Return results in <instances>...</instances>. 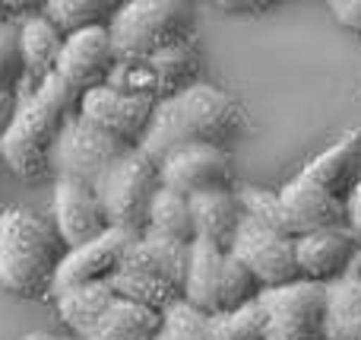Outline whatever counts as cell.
<instances>
[{
  "mask_svg": "<svg viewBox=\"0 0 361 340\" xmlns=\"http://www.w3.org/2000/svg\"><path fill=\"white\" fill-rule=\"evenodd\" d=\"M244 131V112L228 93L193 83L190 89L159 99L152 112V124L146 131L140 150L162 165L169 156L187 146H219L225 150L228 140H235Z\"/></svg>",
  "mask_w": 361,
  "mask_h": 340,
  "instance_id": "cell-1",
  "label": "cell"
},
{
  "mask_svg": "<svg viewBox=\"0 0 361 340\" xmlns=\"http://www.w3.org/2000/svg\"><path fill=\"white\" fill-rule=\"evenodd\" d=\"M301 178L336 201H349L361 182V131H349L301 169Z\"/></svg>",
  "mask_w": 361,
  "mask_h": 340,
  "instance_id": "cell-16",
  "label": "cell"
},
{
  "mask_svg": "<svg viewBox=\"0 0 361 340\" xmlns=\"http://www.w3.org/2000/svg\"><path fill=\"white\" fill-rule=\"evenodd\" d=\"M57 340H76V337H57Z\"/></svg>",
  "mask_w": 361,
  "mask_h": 340,
  "instance_id": "cell-39",
  "label": "cell"
},
{
  "mask_svg": "<svg viewBox=\"0 0 361 340\" xmlns=\"http://www.w3.org/2000/svg\"><path fill=\"white\" fill-rule=\"evenodd\" d=\"M263 293V286L257 283V277L235 261L228 252L222 258V271H219V296H216V315H225V312H235L247 303H257Z\"/></svg>",
  "mask_w": 361,
  "mask_h": 340,
  "instance_id": "cell-27",
  "label": "cell"
},
{
  "mask_svg": "<svg viewBox=\"0 0 361 340\" xmlns=\"http://www.w3.org/2000/svg\"><path fill=\"white\" fill-rule=\"evenodd\" d=\"M127 146L124 140L111 137V134L92 127L89 121H82L80 115L63 124L61 137L54 143V153H51V172L54 178H70V182H82V184H99L102 175L124 156Z\"/></svg>",
  "mask_w": 361,
  "mask_h": 340,
  "instance_id": "cell-6",
  "label": "cell"
},
{
  "mask_svg": "<svg viewBox=\"0 0 361 340\" xmlns=\"http://www.w3.org/2000/svg\"><path fill=\"white\" fill-rule=\"evenodd\" d=\"M121 61L114 54L108 25H92L76 35L63 38L61 57H57L54 74L73 89L76 95H86L92 89L111 86L114 74H118Z\"/></svg>",
  "mask_w": 361,
  "mask_h": 340,
  "instance_id": "cell-10",
  "label": "cell"
},
{
  "mask_svg": "<svg viewBox=\"0 0 361 340\" xmlns=\"http://www.w3.org/2000/svg\"><path fill=\"white\" fill-rule=\"evenodd\" d=\"M235 194H238V204H241L244 216H250L254 223H260V226L273 229V233H279V235H292L288 213H286V207H282L279 191H267V188H257V184H244V188L235 191Z\"/></svg>",
  "mask_w": 361,
  "mask_h": 340,
  "instance_id": "cell-29",
  "label": "cell"
},
{
  "mask_svg": "<svg viewBox=\"0 0 361 340\" xmlns=\"http://www.w3.org/2000/svg\"><path fill=\"white\" fill-rule=\"evenodd\" d=\"M146 67H149V74H152L159 99H171V95L184 93V89H190L193 83H197L200 51L193 48V42H184V45H175V48H165L162 54H156Z\"/></svg>",
  "mask_w": 361,
  "mask_h": 340,
  "instance_id": "cell-23",
  "label": "cell"
},
{
  "mask_svg": "<svg viewBox=\"0 0 361 340\" xmlns=\"http://www.w3.org/2000/svg\"><path fill=\"white\" fill-rule=\"evenodd\" d=\"M57 299V315L61 322L73 331V337H82L95 328L102 315L108 312V305L114 303V293L108 290V283H92V286H76V290L61 293Z\"/></svg>",
  "mask_w": 361,
  "mask_h": 340,
  "instance_id": "cell-24",
  "label": "cell"
},
{
  "mask_svg": "<svg viewBox=\"0 0 361 340\" xmlns=\"http://www.w3.org/2000/svg\"><path fill=\"white\" fill-rule=\"evenodd\" d=\"M114 10H118L114 0H48L38 13L67 38L82 29H92V25H108Z\"/></svg>",
  "mask_w": 361,
  "mask_h": 340,
  "instance_id": "cell-25",
  "label": "cell"
},
{
  "mask_svg": "<svg viewBox=\"0 0 361 340\" xmlns=\"http://www.w3.org/2000/svg\"><path fill=\"white\" fill-rule=\"evenodd\" d=\"M13 115H16V95H4V93H0V137H4V131L10 127Z\"/></svg>",
  "mask_w": 361,
  "mask_h": 340,
  "instance_id": "cell-34",
  "label": "cell"
},
{
  "mask_svg": "<svg viewBox=\"0 0 361 340\" xmlns=\"http://www.w3.org/2000/svg\"><path fill=\"white\" fill-rule=\"evenodd\" d=\"M330 10H333V16H336V23L343 25V29L361 35V0H333Z\"/></svg>",
  "mask_w": 361,
  "mask_h": 340,
  "instance_id": "cell-32",
  "label": "cell"
},
{
  "mask_svg": "<svg viewBox=\"0 0 361 340\" xmlns=\"http://www.w3.org/2000/svg\"><path fill=\"white\" fill-rule=\"evenodd\" d=\"M156 340H171V337H165V334H159V337H156Z\"/></svg>",
  "mask_w": 361,
  "mask_h": 340,
  "instance_id": "cell-38",
  "label": "cell"
},
{
  "mask_svg": "<svg viewBox=\"0 0 361 340\" xmlns=\"http://www.w3.org/2000/svg\"><path fill=\"white\" fill-rule=\"evenodd\" d=\"M108 290L124 303H133L140 309H149L156 315H165L171 305L180 303V290L165 280L146 277V274H130V271H118L108 280Z\"/></svg>",
  "mask_w": 361,
  "mask_h": 340,
  "instance_id": "cell-26",
  "label": "cell"
},
{
  "mask_svg": "<svg viewBox=\"0 0 361 340\" xmlns=\"http://www.w3.org/2000/svg\"><path fill=\"white\" fill-rule=\"evenodd\" d=\"M159 188H162L159 165L152 163L140 146L127 150L124 156L102 175V182L95 184L111 229L130 233V235H137V239L146 233L149 204Z\"/></svg>",
  "mask_w": 361,
  "mask_h": 340,
  "instance_id": "cell-5",
  "label": "cell"
},
{
  "mask_svg": "<svg viewBox=\"0 0 361 340\" xmlns=\"http://www.w3.org/2000/svg\"><path fill=\"white\" fill-rule=\"evenodd\" d=\"M159 178L162 188L178 191L184 197L219 191L231 184V159L219 146H187L159 165Z\"/></svg>",
  "mask_w": 361,
  "mask_h": 340,
  "instance_id": "cell-13",
  "label": "cell"
},
{
  "mask_svg": "<svg viewBox=\"0 0 361 340\" xmlns=\"http://www.w3.org/2000/svg\"><path fill=\"white\" fill-rule=\"evenodd\" d=\"M282 207L288 213V226H292V235H311L320 233V229H345L349 223V213H345V201H336L326 191L314 188L305 178H292L288 184L279 188Z\"/></svg>",
  "mask_w": 361,
  "mask_h": 340,
  "instance_id": "cell-15",
  "label": "cell"
},
{
  "mask_svg": "<svg viewBox=\"0 0 361 340\" xmlns=\"http://www.w3.org/2000/svg\"><path fill=\"white\" fill-rule=\"evenodd\" d=\"M345 213H349L352 235H355V239H361V182L355 184V191L349 194V201H345Z\"/></svg>",
  "mask_w": 361,
  "mask_h": 340,
  "instance_id": "cell-33",
  "label": "cell"
},
{
  "mask_svg": "<svg viewBox=\"0 0 361 340\" xmlns=\"http://www.w3.org/2000/svg\"><path fill=\"white\" fill-rule=\"evenodd\" d=\"M355 252L358 239L352 235V229H320V233L295 239V261H298L301 280L324 286L336 283L352 271Z\"/></svg>",
  "mask_w": 361,
  "mask_h": 340,
  "instance_id": "cell-14",
  "label": "cell"
},
{
  "mask_svg": "<svg viewBox=\"0 0 361 340\" xmlns=\"http://www.w3.org/2000/svg\"><path fill=\"white\" fill-rule=\"evenodd\" d=\"M51 223L67 248H80L86 242H95L111 229L105 216V207L99 201V191L92 184L57 178L54 201H51Z\"/></svg>",
  "mask_w": 361,
  "mask_h": 340,
  "instance_id": "cell-12",
  "label": "cell"
},
{
  "mask_svg": "<svg viewBox=\"0 0 361 340\" xmlns=\"http://www.w3.org/2000/svg\"><path fill=\"white\" fill-rule=\"evenodd\" d=\"M190 216H193V233L197 242L228 252L235 233L241 226V204L238 194L231 188H219V191H203V194L190 197Z\"/></svg>",
  "mask_w": 361,
  "mask_h": 340,
  "instance_id": "cell-17",
  "label": "cell"
},
{
  "mask_svg": "<svg viewBox=\"0 0 361 340\" xmlns=\"http://www.w3.org/2000/svg\"><path fill=\"white\" fill-rule=\"evenodd\" d=\"M16 10H19V4H0V25L16 19Z\"/></svg>",
  "mask_w": 361,
  "mask_h": 340,
  "instance_id": "cell-36",
  "label": "cell"
},
{
  "mask_svg": "<svg viewBox=\"0 0 361 340\" xmlns=\"http://www.w3.org/2000/svg\"><path fill=\"white\" fill-rule=\"evenodd\" d=\"M187 267H190V245H178V242H162V239H149L140 235L130 242L124 254L121 271L130 274H146V277L165 280L171 286H184Z\"/></svg>",
  "mask_w": 361,
  "mask_h": 340,
  "instance_id": "cell-18",
  "label": "cell"
},
{
  "mask_svg": "<svg viewBox=\"0 0 361 340\" xmlns=\"http://www.w3.org/2000/svg\"><path fill=\"white\" fill-rule=\"evenodd\" d=\"M156 112V95L152 93H127L118 86H102L80 95L76 115L89 121L92 127L124 140L127 146H140L152 124Z\"/></svg>",
  "mask_w": 361,
  "mask_h": 340,
  "instance_id": "cell-9",
  "label": "cell"
},
{
  "mask_svg": "<svg viewBox=\"0 0 361 340\" xmlns=\"http://www.w3.org/2000/svg\"><path fill=\"white\" fill-rule=\"evenodd\" d=\"M121 64H149L165 48L193 38V6L184 0H127L108 23Z\"/></svg>",
  "mask_w": 361,
  "mask_h": 340,
  "instance_id": "cell-4",
  "label": "cell"
},
{
  "mask_svg": "<svg viewBox=\"0 0 361 340\" xmlns=\"http://www.w3.org/2000/svg\"><path fill=\"white\" fill-rule=\"evenodd\" d=\"M228 254L254 274L263 290H279V286L301 280L298 261H295V239L260 226L250 216H241Z\"/></svg>",
  "mask_w": 361,
  "mask_h": 340,
  "instance_id": "cell-8",
  "label": "cell"
},
{
  "mask_svg": "<svg viewBox=\"0 0 361 340\" xmlns=\"http://www.w3.org/2000/svg\"><path fill=\"white\" fill-rule=\"evenodd\" d=\"M25 80V64H23V45H19V19L0 25V93L16 95Z\"/></svg>",
  "mask_w": 361,
  "mask_h": 340,
  "instance_id": "cell-30",
  "label": "cell"
},
{
  "mask_svg": "<svg viewBox=\"0 0 361 340\" xmlns=\"http://www.w3.org/2000/svg\"><path fill=\"white\" fill-rule=\"evenodd\" d=\"M143 235L162 239V242H178V245H193L197 233H193L190 197L169 191V188H159L149 204V220H146Z\"/></svg>",
  "mask_w": 361,
  "mask_h": 340,
  "instance_id": "cell-22",
  "label": "cell"
},
{
  "mask_svg": "<svg viewBox=\"0 0 361 340\" xmlns=\"http://www.w3.org/2000/svg\"><path fill=\"white\" fill-rule=\"evenodd\" d=\"M219 10H269L273 0H257V4H238V0H228V4H212Z\"/></svg>",
  "mask_w": 361,
  "mask_h": 340,
  "instance_id": "cell-35",
  "label": "cell"
},
{
  "mask_svg": "<svg viewBox=\"0 0 361 340\" xmlns=\"http://www.w3.org/2000/svg\"><path fill=\"white\" fill-rule=\"evenodd\" d=\"M225 252L206 245V242H193L190 245V267H187L184 286H180V299L193 305L203 315H216V296H219V271H222Z\"/></svg>",
  "mask_w": 361,
  "mask_h": 340,
  "instance_id": "cell-21",
  "label": "cell"
},
{
  "mask_svg": "<svg viewBox=\"0 0 361 340\" xmlns=\"http://www.w3.org/2000/svg\"><path fill=\"white\" fill-rule=\"evenodd\" d=\"M260 305L269 322V340H326V286L295 280L263 290Z\"/></svg>",
  "mask_w": 361,
  "mask_h": 340,
  "instance_id": "cell-7",
  "label": "cell"
},
{
  "mask_svg": "<svg viewBox=\"0 0 361 340\" xmlns=\"http://www.w3.org/2000/svg\"><path fill=\"white\" fill-rule=\"evenodd\" d=\"M137 235L121 233V229H108L105 235H99L95 242H86L80 248H70L63 254L61 267L54 274V286H51V296H61L67 290L76 286H92V283H108L114 274L124 264V254L130 248V242Z\"/></svg>",
  "mask_w": 361,
  "mask_h": 340,
  "instance_id": "cell-11",
  "label": "cell"
},
{
  "mask_svg": "<svg viewBox=\"0 0 361 340\" xmlns=\"http://www.w3.org/2000/svg\"><path fill=\"white\" fill-rule=\"evenodd\" d=\"M67 252L54 223L35 210L10 207L0 213V286L6 293L23 299L51 293Z\"/></svg>",
  "mask_w": 361,
  "mask_h": 340,
  "instance_id": "cell-3",
  "label": "cell"
},
{
  "mask_svg": "<svg viewBox=\"0 0 361 340\" xmlns=\"http://www.w3.org/2000/svg\"><path fill=\"white\" fill-rule=\"evenodd\" d=\"M159 334H162V315L114 296L95 328L76 340H156Z\"/></svg>",
  "mask_w": 361,
  "mask_h": 340,
  "instance_id": "cell-20",
  "label": "cell"
},
{
  "mask_svg": "<svg viewBox=\"0 0 361 340\" xmlns=\"http://www.w3.org/2000/svg\"><path fill=\"white\" fill-rule=\"evenodd\" d=\"M162 334L171 340H209V315L197 312L180 299L162 315Z\"/></svg>",
  "mask_w": 361,
  "mask_h": 340,
  "instance_id": "cell-31",
  "label": "cell"
},
{
  "mask_svg": "<svg viewBox=\"0 0 361 340\" xmlns=\"http://www.w3.org/2000/svg\"><path fill=\"white\" fill-rule=\"evenodd\" d=\"M19 45H23V64H25V80L23 86L38 89L57 67V57L63 48V35L42 16V13H29L19 19Z\"/></svg>",
  "mask_w": 361,
  "mask_h": 340,
  "instance_id": "cell-19",
  "label": "cell"
},
{
  "mask_svg": "<svg viewBox=\"0 0 361 340\" xmlns=\"http://www.w3.org/2000/svg\"><path fill=\"white\" fill-rule=\"evenodd\" d=\"M80 95L57 74L16 102L10 127L0 137V159L23 182H42L51 175V153L63 124L76 115Z\"/></svg>",
  "mask_w": 361,
  "mask_h": 340,
  "instance_id": "cell-2",
  "label": "cell"
},
{
  "mask_svg": "<svg viewBox=\"0 0 361 340\" xmlns=\"http://www.w3.org/2000/svg\"><path fill=\"white\" fill-rule=\"evenodd\" d=\"M23 340H57L54 334H44V331H32V334H25Z\"/></svg>",
  "mask_w": 361,
  "mask_h": 340,
  "instance_id": "cell-37",
  "label": "cell"
},
{
  "mask_svg": "<svg viewBox=\"0 0 361 340\" xmlns=\"http://www.w3.org/2000/svg\"><path fill=\"white\" fill-rule=\"evenodd\" d=\"M209 340H269V322L260 299L225 315H209Z\"/></svg>",
  "mask_w": 361,
  "mask_h": 340,
  "instance_id": "cell-28",
  "label": "cell"
}]
</instances>
